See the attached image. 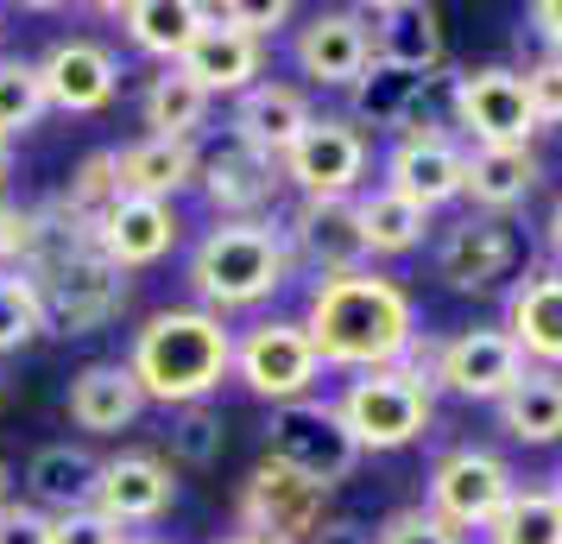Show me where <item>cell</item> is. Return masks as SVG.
Wrapping results in <instances>:
<instances>
[{
  "label": "cell",
  "instance_id": "obj_50",
  "mask_svg": "<svg viewBox=\"0 0 562 544\" xmlns=\"http://www.w3.org/2000/svg\"><path fill=\"white\" fill-rule=\"evenodd\" d=\"M0 507H7V468H0Z\"/></svg>",
  "mask_w": 562,
  "mask_h": 544
},
{
  "label": "cell",
  "instance_id": "obj_1",
  "mask_svg": "<svg viewBox=\"0 0 562 544\" xmlns=\"http://www.w3.org/2000/svg\"><path fill=\"white\" fill-rule=\"evenodd\" d=\"M304 336L323 367H348V374H373V367H398L405 348L417 342V311L411 291L385 273H341V279H316L304 304Z\"/></svg>",
  "mask_w": 562,
  "mask_h": 544
},
{
  "label": "cell",
  "instance_id": "obj_38",
  "mask_svg": "<svg viewBox=\"0 0 562 544\" xmlns=\"http://www.w3.org/2000/svg\"><path fill=\"white\" fill-rule=\"evenodd\" d=\"M121 203V178H114V153H89L77 165V178L64 184V209H70V215H82V222H89V229H95V222H102L108 209Z\"/></svg>",
  "mask_w": 562,
  "mask_h": 544
},
{
  "label": "cell",
  "instance_id": "obj_13",
  "mask_svg": "<svg viewBox=\"0 0 562 544\" xmlns=\"http://www.w3.org/2000/svg\"><path fill=\"white\" fill-rule=\"evenodd\" d=\"M525 380V355L506 330H461V336L436 342L430 387H449L456 399H506Z\"/></svg>",
  "mask_w": 562,
  "mask_h": 544
},
{
  "label": "cell",
  "instance_id": "obj_4",
  "mask_svg": "<svg viewBox=\"0 0 562 544\" xmlns=\"http://www.w3.org/2000/svg\"><path fill=\"white\" fill-rule=\"evenodd\" d=\"M335 412H341V424H348V437L360 449H405V443H417L430 431L436 399L411 367H373V374L348 380Z\"/></svg>",
  "mask_w": 562,
  "mask_h": 544
},
{
  "label": "cell",
  "instance_id": "obj_18",
  "mask_svg": "<svg viewBox=\"0 0 562 544\" xmlns=\"http://www.w3.org/2000/svg\"><path fill=\"white\" fill-rule=\"evenodd\" d=\"M512 259H518V234L499 215H461L436 247V279L449 291H486L512 273Z\"/></svg>",
  "mask_w": 562,
  "mask_h": 544
},
{
  "label": "cell",
  "instance_id": "obj_14",
  "mask_svg": "<svg viewBox=\"0 0 562 544\" xmlns=\"http://www.w3.org/2000/svg\"><path fill=\"white\" fill-rule=\"evenodd\" d=\"M385 190L430 215V209L456 203L461 190H468V153H461L442 127L436 133H405V140L385 153Z\"/></svg>",
  "mask_w": 562,
  "mask_h": 544
},
{
  "label": "cell",
  "instance_id": "obj_3",
  "mask_svg": "<svg viewBox=\"0 0 562 544\" xmlns=\"http://www.w3.org/2000/svg\"><path fill=\"white\" fill-rule=\"evenodd\" d=\"M291 279V254L272 222H215V229L190 247V291L222 311H254Z\"/></svg>",
  "mask_w": 562,
  "mask_h": 544
},
{
  "label": "cell",
  "instance_id": "obj_5",
  "mask_svg": "<svg viewBox=\"0 0 562 544\" xmlns=\"http://www.w3.org/2000/svg\"><path fill=\"white\" fill-rule=\"evenodd\" d=\"M266 463L291 468L297 481L329 493L335 481H348L360 463V443L348 437V424L329 399H297V406H272L266 424Z\"/></svg>",
  "mask_w": 562,
  "mask_h": 544
},
{
  "label": "cell",
  "instance_id": "obj_7",
  "mask_svg": "<svg viewBox=\"0 0 562 544\" xmlns=\"http://www.w3.org/2000/svg\"><path fill=\"white\" fill-rule=\"evenodd\" d=\"M234 374H240V387L254 392V399L297 406V399H310L323 362H316V348H310L304 323H291V317H266V323H254L247 336L234 342Z\"/></svg>",
  "mask_w": 562,
  "mask_h": 544
},
{
  "label": "cell",
  "instance_id": "obj_34",
  "mask_svg": "<svg viewBox=\"0 0 562 544\" xmlns=\"http://www.w3.org/2000/svg\"><path fill=\"white\" fill-rule=\"evenodd\" d=\"M360 229H367V254H411L430 229V215L405 197H392V190H373L360 203Z\"/></svg>",
  "mask_w": 562,
  "mask_h": 544
},
{
  "label": "cell",
  "instance_id": "obj_24",
  "mask_svg": "<svg viewBox=\"0 0 562 544\" xmlns=\"http://www.w3.org/2000/svg\"><path fill=\"white\" fill-rule=\"evenodd\" d=\"M506 336L518 342V355L537 367H562V273H531L525 286H512L506 298Z\"/></svg>",
  "mask_w": 562,
  "mask_h": 544
},
{
  "label": "cell",
  "instance_id": "obj_27",
  "mask_svg": "<svg viewBox=\"0 0 562 544\" xmlns=\"http://www.w3.org/2000/svg\"><path fill=\"white\" fill-rule=\"evenodd\" d=\"M183 70L209 89V102H215V96H247L254 77H259V38L222 26V20L209 13V26L196 32V45L183 52Z\"/></svg>",
  "mask_w": 562,
  "mask_h": 544
},
{
  "label": "cell",
  "instance_id": "obj_42",
  "mask_svg": "<svg viewBox=\"0 0 562 544\" xmlns=\"http://www.w3.org/2000/svg\"><path fill=\"white\" fill-rule=\"evenodd\" d=\"M209 13H215L222 26H234V32H247V38H259V45H266V38H272L284 20H291V7H284V0H272V7H266V0H259V7H247V0H228V7H209Z\"/></svg>",
  "mask_w": 562,
  "mask_h": 544
},
{
  "label": "cell",
  "instance_id": "obj_52",
  "mask_svg": "<svg viewBox=\"0 0 562 544\" xmlns=\"http://www.w3.org/2000/svg\"><path fill=\"white\" fill-rule=\"evenodd\" d=\"M0 399H7V380H0Z\"/></svg>",
  "mask_w": 562,
  "mask_h": 544
},
{
  "label": "cell",
  "instance_id": "obj_36",
  "mask_svg": "<svg viewBox=\"0 0 562 544\" xmlns=\"http://www.w3.org/2000/svg\"><path fill=\"white\" fill-rule=\"evenodd\" d=\"M165 443H171V456L183 468H209V463H222V449H228V424H222V412H209V406H183L171 418Z\"/></svg>",
  "mask_w": 562,
  "mask_h": 544
},
{
  "label": "cell",
  "instance_id": "obj_17",
  "mask_svg": "<svg viewBox=\"0 0 562 544\" xmlns=\"http://www.w3.org/2000/svg\"><path fill=\"white\" fill-rule=\"evenodd\" d=\"M38 82H45V102L52 108H64V114H95V108L114 102L121 64L95 38H57L52 52L38 57Z\"/></svg>",
  "mask_w": 562,
  "mask_h": 544
},
{
  "label": "cell",
  "instance_id": "obj_9",
  "mask_svg": "<svg viewBox=\"0 0 562 544\" xmlns=\"http://www.w3.org/2000/svg\"><path fill=\"white\" fill-rule=\"evenodd\" d=\"M449 108H456V127L474 140V146H531V102H525V77L506 70V64H486V70H461L456 89H449Z\"/></svg>",
  "mask_w": 562,
  "mask_h": 544
},
{
  "label": "cell",
  "instance_id": "obj_19",
  "mask_svg": "<svg viewBox=\"0 0 562 544\" xmlns=\"http://www.w3.org/2000/svg\"><path fill=\"white\" fill-rule=\"evenodd\" d=\"M178 500L171 463L153 449H127V456H108L102 481H95V513H108L114 525H146Z\"/></svg>",
  "mask_w": 562,
  "mask_h": 544
},
{
  "label": "cell",
  "instance_id": "obj_16",
  "mask_svg": "<svg viewBox=\"0 0 562 544\" xmlns=\"http://www.w3.org/2000/svg\"><path fill=\"white\" fill-rule=\"evenodd\" d=\"M291 57L316 89H355L360 70L373 64V45H367V26L355 20V7H335V13H310L297 26Z\"/></svg>",
  "mask_w": 562,
  "mask_h": 544
},
{
  "label": "cell",
  "instance_id": "obj_23",
  "mask_svg": "<svg viewBox=\"0 0 562 544\" xmlns=\"http://www.w3.org/2000/svg\"><path fill=\"white\" fill-rule=\"evenodd\" d=\"M203 171V153L190 140H133L114 153V178H121V197H146V203H171L178 190H190Z\"/></svg>",
  "mask_w": 562,
  "mask_h": 544
},
{
  "label": "cell",
  "instance_id": "obj_2",
  "mask_svg": "<svg viewBox=\"0 0 562 544\" xmlns=\"http://www.w3.org/2000/svg\"><path fill=\"white\" fill-rule=\"evenodd\" d=\"M133 380L158 406H203L234 374V330L209 311H158L133 336Z\"/></svg>",
  "mask_w": 562,
  "mask_h": 544
},
{
  "label": "cell",
  "instance_id": "obj_41",
  "mask_svg": "<svg viewBox=\"0 0 562 544\" xmlns=\"http://www.w3.org/2000/svg\"><path fill=\"white\" fill-rule=\"evenodd\" d=\"M52 544H133L121 525L95 507H77V513H57L52 519Z\"/></svg>",
  "mask_w": 562,
  "mask_h": 544
},
{
  "label": "cell",
  "instance_id": "obj_45",
  "mask_svg": "<svg viewBox=\"0 0 562 544\" xmlns=\"http://www.w3.org/2000/svg\"><path fill=\"white\" fill-rule=\"evenodd\" d=\"M310 544H373V532H367L360 519H323Z\"/></svg>",
  "mask_w": 562,
  "mask_h": 544
},
{
  "label": "cell",
  "instance_id": "obj_25",
  "mask_svg": "<svg viewBox=\"0 0 562 544\" xmlns=\"http://www.w3.org/2000/svg\"><path fill=\"white\" fill-rule=\"evenodd\" d=\"M139 412H146V392H139L127 362H89L70 380V424L77 431L108 437V431H127Z\"/></svg>",
  "mask_w": 562,
  "mask_h": 544
},
{
  "label": "cell",
  "instance_id": "obj_44",
  "mask_svg": "<svg viewBox=\"0 0 562 544\" xmlns=\"http://www.w3.org/2000/svg\"><path fill=\"white\" fill-rule=\"evenodd\" d=\"M531 32L550 45V57H562V0H537L531 7Z\"/></svg>",
  "mask_w": 562,
  "mask_h": 544
},
{
  "label": "cell",
  "instance_id": "obj_32",
  "mask_svg": "<svg viewBox=\"0 0 562 544\" xmlns=\"http://www.w3.org/2000/svg\"><path fill=\"white\" fill-rule=\"evenodd\" d=\"M209 121V89L183 64H165L153 82H146V127L158 140H190V133Z\"/></svg>",
  "mask_w": 562,
  "mask_h": 544
},
{
  "label": "cell",
  "instance_id": "obj_26",
  "mask_svg": "<svg viewBox=\"0 0 562 544\" xmlns=\"http://www.w3.org/2000/svg\"><path fill=\"white\" fill-rule=\"evenodd\" d=\"M355 96V127H398V140L405 133H436L430 121H424V77H411V70H392V64H367L360 70V82L348 89Z\"/></svg>",
  "mask_w": 562,
  "mask_h": 544
},
{
  "label": "cell",
  "instance_id": "obj_35",
  "mask_svg": "<svg viewBox=\"0 0 562 544\" xmlns=\"http://www.w3.org/2000/svg\"><path fill=\"white\" fill-rule=\"evenodd\" d=\"M45 82H38V64L26 57H0V140L26 133L45 121Z\"/></svg>",
  "mask_w": 562,
  "mask_h": 544
},
{
  "label": "cell",
  "instance_id": "obj_20",
  "mask_svg": "<svg viewBox=\"0 0 562 544\" xmlns=\"http://www.w3.org/2000/svg\"><path fill=\"white\" fill-rule=\"evenodd\" d=\"M178 209L171 203H146V197H121V203L108 209L102 222H95V247L108 254L114 273H133V266H153L178 247Z\"/></svg>",
  "mask_w": 562,
  "mask_h": 544
},
{
  "label": "cell",
  "instance_id": "obj_30",
  "mask_svg": "<svg viewBox=\"0 0 562 544\" xmlns=\"http://www.w3.org/2000/svg\"><path fill=\"white\" fill-rule=\"evenodd\" d=\"M95 481H102V463L82 449V443H45L26 463V488L38 507L52 513H77V507H95Z\"/></svg>",
  "mask_w": 562,
  "mask_h": 544
},
{
  "label": "cell",
  "instance_id": "obj_10",
  "mask_svg": "<svg viewBox=\"0 0 562 544\" xmlns=\"http://www.w3.org/2000/svg\"><path fill=\"white\" fill-rule=\"evenodd\" d=\"M329 519V493L297 481L291 468L279 463H259L240 488V532L266 544H310L316 525Z\"/></svg>",
  "mask_w": 562,
  "mask_h": 544
},
{
  "label": "cell",
  "instance_id": "obj_40",
  "mask_svg": "<svg viewBox=\"0 0 562 544\" xmlns=\"http://www.w3.org/2000/svg\"><path fill=\"white\" fill-rule=\"evenodd\" d=\"M373 544H461V532H449L430 507H411V513H392L373 532Z\"/></svg>",
  "mask_w": 562,
  "mask_h": 544
},
{
  "label": "cell",
  "instance_id": "obj_21",
  "mask_svg": "<svg viewBox=\"0 0 562 544\" xmlns=\"http://www.w3.org/2000/svg\"><path fill=\"white\" fill-rule=\"evenodd\" d=\"M196 184L209 190V203L222 209L228 222H259V209L279 197V158L254 153V146H240V140H228L222 153L203 158V171H196Z\"/></svg>",
  "mask_w": 562,
  "mask_h": 544
},
{
  "label": "cell",
  "instance_id": "obj_8",
  "mask_svg": "<svg viewBox=\"0 0 562 544\" xmlns=\"http://www.w3.org/2000/svg\"><path fill=\"white\" fill-rule=\"evenodd\" d=\"M506 500H512V468L493 449H474L468 443V449H449L430 468V513L449 532H486Z\"/></svg>",
  "mask_w": 562,
  "mask_h": 544
},
{
  "label": "cell",
  "instance_id": "obj_12",
  "mask_svg": "<svg viewBox=\"0 0 562 544\" xmlns=\"http://www.w3.org/2000/svg\"><path fill=\"white\" fill-rule=\"evenodd\" d=\"M279 171L304 197H348L367 171V133L348 121V114H316L304 133H297V146L279 158Z\"/></svg>",
  "mask_w": 562,
  "mask_h": 544
},
{
  "label": "cell",
  "instance_id": "obj_6",
  "mask_svg": "<svg viewBox=\"0 0 562 544\" xmlns=\"http://www.w3.org/2000/svg\"><path fill=\"white\" fill-rule=\"evenodd\" d=\"M32 291L45 304V330L52 336H95L108 317L121 311L127 298V279L108 266V254L89 241V247H70L64 259H52L45 273H32Z\"/></svg>",
  "mask_w": 562,
  "mask_h": 544
},
{
  "label": "cell",
  "instance_id": "obj_43",
  "mask_svg": "<svg viewBox=\"0 0 562 544\" xmlns=\"http://www.w3.org/2000/svg\"><path fill=\"white\" fill-rule=\"evenodd\" d=\"M0 544H52V513H38V507H0Z\"/></svg>",
  "mask_w": 562,
  "mask_h": 544
},
{
  "label": "cell",
  "instance_id": "obj_53",
  "mask_svg": "<svg viewBox=\"0 0 562 544\" xmlns=\"http://www.w3.org/2000/svg\"><path fill=\"white\" fill-rule=\"evenodd\" d=\"M133 544H153V539H133Z\"/></svg>",
  "mask_w": 562,
  "mask_h": 544
},
{
  "label": "cell",
  "instance_id": "obj_33",
  "mask_svg": "<svg viewBox=\"0 0 562 544\" xmlns=\"http://www.w3.org/2000/svg\"><path fill=\"white\" fill-rule=\"evenodd\" d=\"M486 544H562V500L550 488H512L499 519L486 525Z\"/></svg>",
  "mask_w": 562,
  "mask_h": 544
},
{
  "label": "cell",
  "instance_id": "obj_28",
  "mask_svg": "<svg viewBox=\"0 0 562 544\" xmlns=\"http://www.w3.org/2000/svg\"><path fill=\"white\" fill-rule=\"evenodd\" d=\"M537 178H543V165H537L531 146H474L461 197H474L481 215H506V209H518L537 190Z\"/></svg>",
  "mask_w": 562,
  "mask_h": 544
},
{
  "label": "cell",
  "instance_id": "obj_37",
  "mask_svg": "<svg viewBox=\"0 0 562 544\" xmlns=\"http://www.w3.org/2000/svg\"><path fill=\"white\" fill-rule=\"evenodd\" d=\"M45 336V304L32 291L26 273H0V355L26 348V342Z\"/></svg>",
  "mask_w": 562,
  "mask_h": 544
},
{
  "label": "cell",
  "instance_id": "obj_49",
  "mask_svg": "<svg viewBox=\"0 0 562 544\" xmlns=\"http://www.w3.org/2000/svg\"><path fill=\"white\" fill-rule=\"evenodd\" d=\"M0 178H7V140H0Z\"/></svg>",
  "mask_w": 562,
  "mask_h": 544
},
{
  "label": "cell",
  "instance_id": "obj_47",
  "mask_svg": "<svg viewBox=\"0 0 562 544\" xmlns=\"http://www.w3.org/2000/svg\"><path fill=\"white\" fill-rule=\"evenodd\" d=\"M543 241H550V254H557V273H562V197L550 209V222H543Z\"/></svg>",
  "mask_w": 562,
  "mask_h": 544
},
{
  "label": "cell",
  "instance_id": "obj_31",
  "mask_svg": "<svg viewBox=\"0 0 562 544\" xmlns=\"http://www.w3.org/2000/svg\"><path fill=\"white\" fill-rule=\"evenodd\" d=\"M499 431L512 443H557L562 437V374L525 367V380L499 399Z\"/></svg>",
  "mask_w": 562,
  "mask_h": 544
},
{
  "label": "cell",
  "instance_id": "obj_29",
  "mask_svg": "<svg viewBox=\"0 0 562 544\" xmlns=\"http://www.w3.org/2000/svg\"><path fill=\"white\" fill-rule=\"evenodd\" d=\"M121 26L146 57H165V64H183V52L196 45V32L209 26L203 0H127L121 7Z\"/></svg>",
  "mask_w": 562,
  "mask_h": 544
},
{
  "label": "cell",
  "instance_id": "obj_51",
  "mask_svg": "<svg viewBox=\"0 0 562 544\" xmlns=\"http://www.w3.org/2000/svg\"><path fill=\"white\" fill-rule=\"evenodd\" d=\"M550 493H557V500H562V475H557V488H550Z\"/></svg>",
  "mask_w": 562,
  "mask_h": 544
},
{
  "label": "cell",
  "instance_id": "obj_46",
  "mask_svg": "<svg viewBox=\"0 0 562 544\" xmlns=\"http://www.w3.org/2000/svg\"><path fill=\"white\" fill-rule=\"evenodd\" d=\"M20 247H26V215L0 197V259H13Z\"/></svg>",
  "mask_w": 562,
  "mask_h": 544
},
{
  "label": "cell",
  "instance_id": "obj_39",
  "mask_svg": "<svg viewBox=\"0 0 562 544\" xmlns=\"http://www.w3.org/2000/svg\"><path fill=\"white\" fill-rule=\"evenodd\" d=\"M525 77V102H531L537 127H562V57H537Z\"/></svg>",
  "mask_w": 562,
  "mask_h": 544
},
{
  "label": "cell",
  "instance_id": "obj_22",
  "mask_svg": "<svg viewBox=\"0 0 562 544\" xmlns=\"http://www.w3.org/2000/svg\"><path fill=\"white\" fill-rule=\"evenodd\" d=\"M310 121H316V114H310L304 89H291V82H254L247 96H234V114H228L234 140L254 146V153H266V158L291 153Z\"/></svg>",
  "mask_w": 562,
  "mask_h": 544
},
{
  "label": "cell",
  "instance_id": "obj_11",
  "mask_svg": "<svg viewBox=\"0 0 562 544\" xmlns=\"http://www.w3.org/2000/svg\"><path fill=\"white\" fill-rule=\"evenodd\" d=\"M284 254H297L304 266H316L323 279L341 273H367V229H360V203L355 197H304L284 222Z\"/></svg>",
  "mask_w": 562,
  "mask_h": 544
},
{
  "label": "cell",
  "instance_id": "obj_15",
  "mask_svg": "<svg viewBox=\"0 0 562 544\" xmlns=\"http://www.w3.org/2000/svg\"><path fill=\"white\" fill-rule=\"evenodd\" d=\"M355 20L367 26V45L380 64L411 70V77H430L442 64V20L424 0H360Z\"/></svg>",
  "mask_w": 562,
  "mask_h": 544
},
{
  "label": "cell",
  "instance_id": "obj_48",
  "mask_svg": "<svg viewBox=\"0 0 562 544\" xmlns=\"http://www.w3.org/2000/svg\"><path fill=\"white\" fill-rule=\"evenodd\" d=\"M222 544H266V539H247V532H240V539H222Z\"/></svg>",
  "mask_w": 562,
  "mask_h": 544
}]
</instances>
